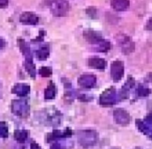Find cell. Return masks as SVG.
<instances>
[{
    "mask_svg": "<svg viewBox=\"0 0 152 149\" xmlns=\"http://www.w3.org/2000/svg\"><path fill=\"white\" fill-rule=\"evenodd\" d=\"M18 44H19V47L20 49L21 52L25 56V62H24L25 68L28 71V73L30 75V76L32 78H34L36 76V67L33 63V58H32V54H31L29 46L22 38H19Z\"/></svg>",
    "mask_w": 152,
    "mask_h": 149,
    "instance_id": "cell-1",
    "label": "cell"
},
{
    "mask_svg": "<svg viewBox=\"0 0 152 149\" xmlns=\"http://www.w3.org/2000/svg\"><path fill=\"white\" fill-rule=\"evenodd\" d=\"M50 7L53 15L57 17L67 15L69 10V4L66 0H52Z\"/></svg>",
    "mask_w": 152,
    "mask_h": 149,
    "instance_id": "cell-2",
    "label": "cell"
},
{
    "mask_svg": "<svg viewBox=\"0 0 152 149\" xmlns=\"http://www.w3.org/2000/svg\"><path fill=\"white\" fill-rule=\"evenodd\" d=\"M12 110L14 115L20 117H26L29 113V106L26 100H12Z\"/></svg>",
    "mask_w": 152,
    "mask_h": 149,
    "instance_id": "cell-3",
    "label": "cell"
},
{
    "mask_svg": "<svg viewBox=\"0 0 152 149\" xmlns=\"http://www.w3.org/2000/svg\"><path fill=\"white\" fill-rule=\"evenodd\" d=\"M38 20V17L30 12H24L20 16V21L25 25H36L37 24Z\"/></svg>",
    "mask_w": 152,
    "mask_h": 149,
    "instance_id": "cell-4",
    "label": "cell"
},
{
    "mask_svg": "<svg viewBox=\"0 0 152 149\" xmlns=\"http://www.w3.org/2000/svg\"><path fill=\"white\" fill-rule=\"evenodd\" d=\"M29 91H30L29 85L26 84H17L13 86L12 92L20 97H24L29 93Z\"/></svg>",
    "mask_w": 152,
    "mask_h": 149,
    "instance_id": "cell-5",
    "label": "cell"
},
{
    "mask_svg": "<svg viewBox=\"0 0 152 149\" xmlns=\"http://www.w3.org/2000/svg\"><path fill=\"white\" fill-rule=\"evenodd\" d=\"M84 36L86 37V39L92 43V44H94V43H98L100 41H102V37L100 36L99 34H97L96 32L93 31V30H87V31H85L84 33Z\"/></svg>",
    "mask_w": 152,
    "mask_h": 149,
    "instance_id": "cell-6",
    "label": "cell"
},
{
    "mask_svg": "<svg viewBox=\"0 0 152 149\" xmlns=\"http://www.w3.org/2000/svg\"><path fill=\"white\" fill-rule=\"evenodd\" d=\"M56 95V87L53 82H50L47 88L45 91V100H53Z\"/></svg>",
    "mask_w": 152,
    "mask_h": 149,
    "instance_id": "cell-7",
    "label": "cell"
},
{
    "mask_svg": "<svg viewBox=\"0 0 152 149\" xmlns=\"http://www.w3.org/2000/svg\"><path fill=\"white\" fill-rule=\"evenodd\" d=\"M14 139L19 143H24L28 136V132L26 130H16L13 133Z\"/></svg>",
    "mask_w": 152,
    "mask_h": 149,
    "instance_id": "cell-8",
    "label": "cell"
},
{
    "mask_svg": "<svg viewBox=\"0 0 152 149\" xmlns=\"http://www.w3.org/2000/svg\"><path fill=\"white\" fill-rule=\"evenodd\" d=\"M50 54V51H49V47L47 45L45 46H41L37 52H36V56L38 60H45L48 58Z\"/></svg>",
    "mask_w": 152,
    "mask_h": 149,
    "instance_id": "cell-9",
    "label": "cell"
},
{
    "mask_svg": "<svg viewBox=\"0 0 152 149\" xmlns=\"http://www.w3.org/2000/svg\"><path fill=\"white\" fill-rule=\"evenodd\" d=\"M72 132L69 130V129H67V131L66 132H61V131H53V133H51V134H49L48 135V140L50 141V140H56V139H61V138H65V137H69L70 134H71Z\"/></svg>",
    "mask_w": 152,
    "mask_h": 149,
    "instance_id": "cell-10",
    "label": "cell"
},
{
    "mask_svg": "<svg viewBox=\"0 0 152 149\" xmlns=\"http://www.w3.org/2000/svg\"><path fill=\"white\" fill-rule=\"evenodd\" d=\"M112 5L117 10H125L128 7V0H112Z\"/></svg>",
    "mask_w": 152,
    "mask_h": 149,
    "instance_id": "cell-11",
    "label": "cell"
},
{
    "mask_svg": "<svg viewBox=\"0 0 152 149\" xmlns=\"http://www.w3.org/2000/svg\"><path fill=\"white\" fill-rule=\"evenodd\" d=\"M94 82V78L89 76H83L79 78V84L84 87H90L93 85Z\"/></svg>",
    "mask_w": 152,
    "mask_h": 149,
    "instance_id": "cell-12",
    "label": "cell"
},
{
    "mask_svg": "<svg viewBox=\"0 0 152 149\" xmlns=\"http://www.w3.org/2000/svg\"><path fill=\"white\" fill-rule=\"evenodd\" d=\"M39 74L41 75V76L43 77H48L50 76H52L53 74V70L51 68H47V67H43L39 69Z\"/></svg>",
    "mask_w": 152,
    "mask_h": 149,
    "instance_id": "cell-13",
    "label": "cell"
},
{
    "mask_svg": "<svg viewBox=\"0 0 152 149\" xmlns=\"http://www.w3.org/2000/svg\"><path fill=\"white\" fill-rule=\"evenodd\" d=\"M8 136V128L6 124L4 122H0V137L6 138Z\"/></svg>",
    "mask_w": 152,
    "mask_h": 149,
    "instance_id": "cell-14",
    "label": "cell"
},
{
    "mask_svg": "<svg viewBox=\"0 0 152 149\" xmlns=\"http://www.w3.org/2000/svg\"><path fill=\"white\" fill-rule=\"evenodd\" d=\"M103 64L102 60H99V59H91L89 60V65L94 67V68H100L102 67Z\"/></svg>",
    "mask_w": 152,
    "mask_h": 149,
    "instance_id": "cell-15",
    "label": "cell"
},
{
    "mask_svg": "<svg viewBox=\"0 0 152 149\" xmlns=\"http://www.w3.org/2000/svg\"><path fill=\"white\" fill-rule=\"evenodd\" d=\"M8 5V0H0V8H5Z\"/></svg>",
    "mask_w": 152,
    "mask_h": 149,
    "instance_id": "cell-16",
    "label": "cell"
},
{
    "mask_svg": "<svg viewBox=\"0 0 152 149\" xmlns=\"http://www.w3.org/2000/svg\"><path fill=\"white\" fill-rule=\"evenodd\" d=\"M30 149H42L37 143H35V142H33V143H31V145H30Z\"/></svg>",
    "mask_w": 152,
    "mask_h": 149,
    "instance_id": "cell-17",
    "label": "cell"
},
{
    "mask_svg": "<svg viewBox=\"0 0 152 149\" xmlns=\"http://www.w3.org/2000/svg\"><path fill=\"white\" fill-rule=\"evenodd\" d=\"M4 45H5V41L0 36V49L3 48V47H4Z\"/></svg>",
    "mask_w": 152,
    "mask_h": 149,
    "instance_id": "cell-18",
    "label": "cell"
},
{
    "mask_svg": "<svg viewBox=\"0 0 152 149\" xmlns=\"http://www.w3.org/2000/svg\"><path fill=\"white\" fill-rule=\"evenodd\" d=\"M148 28H151L152 29V19L149 21V24H148Z\"/></svg>",
    "mask_w": 152,
    "mask_h": 149,
    "instance_id": "cell-19",
    "label": "cell"
}]
</instances>
